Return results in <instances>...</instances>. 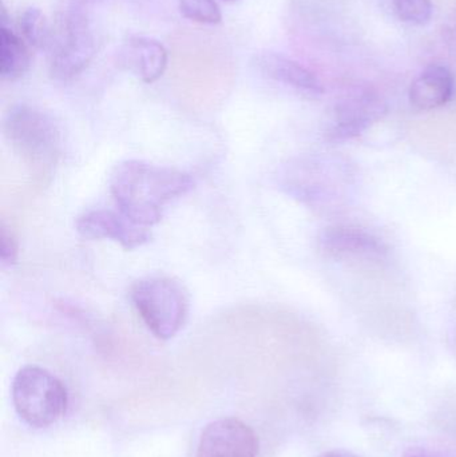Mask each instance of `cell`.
<instances>
[{
	"mask_svg": "<svg viewBox=\"0 0 456 457\" xmlns=\"http://www.w3.org/2000/svg\"><path fill=\"white\" fill-rule=\"evenodd\" d=\"M193 187L190 174L146 161H123L110 177V193L120 213L147 228L161 221L171 201Z\"/></svg>",
	"mask_w": 456,
	"mask_h": 457,
	"instance_id": "obj_1",
	"label": "cell"
},
{
	"mask_svg": "<svg viewBox=\"0 0 456 457\" xmlns=\"http://www.w3.org/2000/svg\"><path fill=\"white\" fill-rule=\"evenodd\" d=\"M129 295L139 319L160 340H170L187 322L189 295L171 277H144L134 282Z\"/></svg>",
	"mask_w": 456,
	"mask_h": 457,
	"instance_id": "obj_2",
	"label": "cell"
},
{
	"mask_svg": "<svg viewBox=\"0 0 456 457\" xmlns=\"http://www.w3.org/2000/svg\"><path fill=\"white\" fill-rule=\"evenodd\" d=\"M11 397L21 420L32 428H47L58 423L69 407L64 384L37 365H26L18 370Z\"/></svg>",
	"mask_w": 456,
	"mask_h": 457,
	"instance_id": "obj_3",
	"label": "cell"
},
{
	"mask_svg": "<svg viewBox=\"0 0 456 457\" xmlns=\"http://www.w3.org/2000/svg\"><path fill=\"white\" fill-rule=\"evenodd\" d=\"M5 138L29 165H53L61 150L58 123L47 112L29 104H15L4 117Z\"/></svg>",
	"mask_w": 456,
	"mask_h": 457,
	"instance_id": "obj_4",
	"label": "cell"
},
{
	"mask_svg": "<svg viewBox=\"0 0 456 457\" xmlns=\"http://www.w3.org/2000/svg\"><path fill=\"white\" fill-rule=\"evenodd\" d=\"M50 74L56 80H70L85 71L95 55V37L85 16L66 12L53 27Z\"/></svg>",
	"mask_w": 456,
	"mask_h": 457,
	"instance_id": "obj_5",
	"label": "cell"
},
{
	"mask_svg": "<svg viewBox=\"0 0 456 457\" xmlns=\"http://www.w3.org/2000/svg\"><path fill=\"white\" fill-rule=\"evenodd\" d=\"M387 114L385 99L372 90H353L336 101L327 114V141L342 144L358 138Z\"/></svg>",
	"mask_w": 456,
	"mask_h": 457,
	"instance_id": "obj_6",
	"label": "cell"
},
{
	"mask_svg": "<svg viewBox=\"0 0 456 457\" xmlns=\"http://www.w3.org/2000/svg\"><path fill=\"white\" fill-rule=\"evenodd\" d=\"M259 448V437L248 424L220 419L203 429L195 457H257Z\"/></svg>",
	"mask_w": 456,
	"mask_h": 457,
	"instance_id": "obj_7",
	"label": "cell"
},
{
	"mask_svg": "<svg viewBox=\"0 0 456 457\" xmlns=\"http://www.w3.org/2000/svg\"><path fill=\"white\" fill-rule=\"evenodd\" d=\"M319 249L335 261L382 260L387 247L367 228L356 225H331L319 234Z\"/></svg>",
	"mask_w": 456,
	"mask_h": 457,
	"instance_id": "obj_8",
	"label": "cell"
},
{
	"mask_svg": "<svg viewBox=\"0 0 456 457\" xmlns=\"http://www.w3.org/2000/svg\"><path fill=\"white\" fill-rule=\"evenodd\" d=\"M79 236L86 239H110L125 250L138 249L150 241L147 228L137 225L125 214L109 209L85 212L75 222Z\"/></svg>",
	"mask_w": 456,
	"mask_h": 457,
	"instance_id": "obj_9",
	"label": "cell"
},
{
	"mask_svg": "<svg viewBox=\"0 0 456 457\" xmlns=\"http://www.w3.org/2000/svg\"><path fill=\"white\" fill-rule=\"evenodd\" d=\"M256 66L265 77L308 98H319L324 93L323 85L312 71L280 54H259L256 56Z\"/></svg>",
	"mask_w": 456,
	"mask_h": 457,
	"instance_id": "obj_10",
	"label": "cell"
},
{
	"mask_svg": "<svg viewBox=\"0 0 456 457\" xmlns=\"http://www.w3.org/2000/svg\"><path fill=\"white\" fill-rule=\"evenodd\" d=\"M120 62L145 83H154L168 67V51L153 37H131L123 45Z\"/></svg>",
	"mask_w": 456,
	"mask_h": 457,
	"instance_id": "obj_11",
	"label": "cell"
},
{
	"mask_svg": "<svg viewBox=\"0 0 456 457\" xmlns=\"http://www.w3.org/2000/svg\"><path fill=\"white\" fill-rule=\"evenodd\" d=\"M455 78L444 64H431L423 70L410 87V102L422 112L439 109L454 96Z\"/></svg>",
	"mask_w": 456,
	"mask_h": 457,
	"instance_id": "obj_12",
	"label": "cell"
},
{
	"mask_svg": "<svg viewBox=\"0 0 456 457\" xmlns=\"http://www.w3.org/2000/svg\"><path fill=\"white\" fill-rule=\"evenodd\" d=\"M31 64L29 47L12 29L0 27V77L4 80H16L29 71Z\"/></svg>",
	"mask_w": 456,
	"mask_h": 457,
	"instance_id": "obj_13",
	"label": "cell"
},
{
	"mask_svg": "<svg viewBox=\"0 0 456 457\" xmlns=\"http://www.w3.org/2000/svg\"><path fill=\"white\" fill-rule=\"evenodd\" d=\"M19 29L24 40L37 50H48L53 35V27L39 8L29 7L23 11L19 19Z\"/></svg>",
	"mask_w": 456,
	"mask_h": 457,
	"instance_id": "obj_14",
	"label": "cell"
},
{
	"mask_svg": "<svg viewBox=\"0 0 456 457\" xmlns=\"http://www.w3.org/2000/svg\"><path fill=\"white\" fill-rule=\"evenodd\" d=\"M178 3L182 15L190 21L203 24H219L222 21L216 0H178Z\"/></svg>",
	"mask_w": 456,
	"mask_h": 457,
	"instance_id": "obj_15",
	"label": "cell"
},
{
	"mask_svg": "<svg viewBox=\"0 0 456 457\" xmlns=\"http://www.w3.org/2000/svg\"><path fill=\"white\" fill-rule=\"evenodd\" d=\"M394 11L401 21L423 26L433 18L431 0H391Z\"/></svg>",
	"mask_w": 456,
	"mask_h": 457,
	"instance_id": "obj_16",
	"label": "cell"
},
{
	"mask_svg": "<svg viewBox=\"0 0 456 457\" xmlns=\"http://www.w3.org/2000/svg\"><path fill=\"white\" fill-rule=\"evenodd\" d=\"M19 247L12 231L2 228L0 234V262L3 268H12L18 261Z\"/></svg>",
	"mask_w": 456,
	"mask_h": 457,
	"instance_id": "obj_17",
	"label": "cell"
},
{
	"mask_svg": "<svg viewBox=\"0 0 456 457\" xmlns=\"http://www.w3.org/2000/svg\"><path fill=\"white\" fill-rule=\"evenodd\" d=\"M402 457H447L444 453L433 448L422 447V445H415L404 451Z\"/></svg>",
	"mask_w": 456,
	"mask_h": 457,
	"instance_id": "obj_18",
	"label": "cell"
},
{
	"mask_svg": "<svg viewBox=\"0 0 456 457\" xmlns=\"http://www.w3.org/2000/svg\"><path fill=\"white\" fill-rule=\"evenodd\" d=\"M319 457H359L356 456L355 453H350V451L345 450H334L328 451V453H323V455Z\"/></svg>",
	"mask_w": 456,
	"mask_h": 457,
	"instance_id": "obj_19",
	"label": "cell"
},
{
	"mask_svg": "<svg viewBox=\"0 0 456 457\" xmlns=\"http://www.w3.org/2000/svg\"><path fill=\"white\" fill-rule=\"evenodd\" d=\"M454 351H455V353H456V335H455V337H454Z\"/></svg>",
	"mask_w": 456,
	"mask_h": 457,
	"instance_id": "obj_20",
	"label": "cell"
},
{
	"mask_svg": "<svg viewBox=\"0 0 456 457\" xmlns=\"http://www.w3.org/2000/svg\"><path fill=\"white\" fill-rule=\"evenodd\" d=\"M225 2H236V0H225Z\"/></svg>",
	"mask_w": 456,
	"mask_h": 457,
	"instance_id": "obj_21",
	"label": "cell"
}]
</instances>
